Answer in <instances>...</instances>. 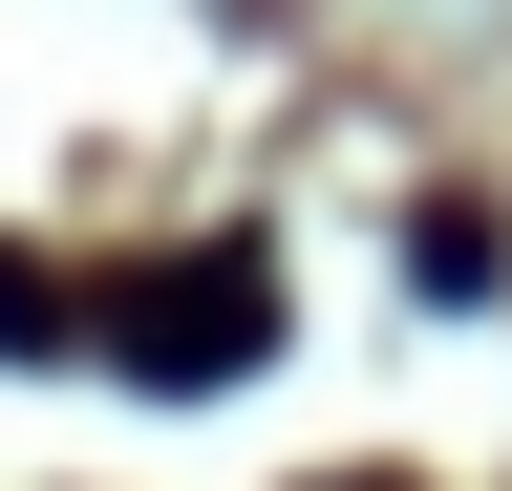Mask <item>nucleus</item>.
<instances>
[{"label": "nucleus", "instance_id": "1", "mask_svg": "<svg viewBox=\"0 0 512 491\" xmlns=\"http://www.w3.org/2000/svg\"><path fill=\"white\" fill-rule=\"evenodd\" d=\"M256 342H278V257L256 235H192V257H150L107 299V363L150 406H214V385H256Z\"/></svg>", "mask_w": 512, "mask_h": 491}, {"label": "nucleus", "instance_id": "2", "mask_svg": "<svg viewBox=\"0 0 512 491\" xmlns=\"http://www.w3.org/2000/svg\"><path fill=\"white\" fill-rule=\"evenodd\" d=\"M406 278H427V299H491V278H512V235H491V214H448V193H427V214H406Z\"/></svg>", "mask_w": 512, "mask_h": 491}, {"label": "nucleus", "instance_id": "3", "mask_svg": "<svg viewBox=\"0 0 512 491\" xmlns=\"http://www.w3.org/2000/svg\"><path fill=\"white\" fill-rule=\"evenodd\" d=\"M64 342V299H43V257H0V363H43Z\"/></svg>", "mask_w": 512, "mask_h": 491}, {"label": "nucleus", "instance_id": "4", "mask_svg": "<svg viewBox=\"0 0 512 491\" xmlns=\"http://www.w3.org/2000/svg\"><path fill=\"white\" fill-rule=\"evenodd\" d=\"M342 491H384V470H342Z\"/></svg>", "mask_w": 512, "mask_h": 491}]
</instances>
